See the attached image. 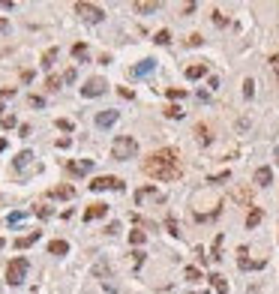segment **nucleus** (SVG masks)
<instances>
[{
    "instance_id": "obj_41",
    "label": "nucleus",
    "mask_w": 279,
    "mask_h": 294,
    "mask_svg": "<svg viewBox=\"0 0 279 294\" xmlns=\"http://www.w3.org/2000/svg\"><path fill=\"white\" fill-rule=\"evenodd\" d=\"M0 126H3V129H15V117H12V114L0 117Z\"/></svg>"
},
{
    "instance_id": "obj_4",
    "label": "nucleus",
    "mask_w": 279,
    "mask_h": 294,
    "mask_svg": "<svg viewBox=\"0 0 279 294\" xmlns=\"http://www.w3.org/2000/svg\"><path fill=\"white\" fill-rule=\"evenodd\" d=\"M27 270H30V262H27L24 255L12 258V262L6 264V282H9V285H21L24 276H27Z\"/></svg>"
},
{
    "instance_id": "obj_13",
    "label": "nucleus",
    "mask_w": 279,
    "mask_h": 294,
    "mask_svg": "<svg viewBox=\"0 0 279 294\" xmlns=\"http://www.w3.org/2000/svg\"><path fill=\"white\" fill-rule=\"evenodd\" d=\"M213 138H216V135H213V126H207V123H198V126H195V141H198L201 147H207Z\"/></svg>"
},
{
    "instance_id": "obj_52",
    "label": "nucleus",
    "mask_w": 279,
    "mask_h": 294,
    "mask_svg": "<svg viewBox=\"0 0 279 294\" xmlns=\"http://www.w3.org/2000/svg\"><path fill=\"white\" fill-rule=\"evenodd\" d=\"M204 294H210V291H204Z\"/></svg>"
},
{
    "instance_id": "obj_35",
    "label": "nucleus",
    "mask_w": 279,
    "mask_h": 294,
    "mask_svg": "<svg viewBox=\"0 0 279 294\" xmlns=\"http://www.w3.org/2000/svg\"><path fill=\"white\" fill-rule=\"evenodd\" d=\"M165 228L171 231L174 237H180V228H177V219H174V216H168V219H165Z\"/></svg>"
},
{
    "instance_id": "obj_40",
    "label": "nucleus",
    "mask_w": 279,
    "mask_h": 294,
    "mask_svg": "<svg viewBox=\"0 0 279 294\" xmlns=\"http://www.w3.org/2000/svg\"><path fill=\"white\" fill-rule=\"evenodd\" d=\"M141 264H144V252H141V249H135V252H132V267L138 270Z\"/></svg>"
},
{
    "instance_id": "obj_34",
    "label": "nucleus",
    "mask_w": 279,
    "mask_h": 294,
    "mask_svg": "<svg viewBox=\"0 0 279 294\" xmlns=\"http://www.w3.org/2000/svg\"><path fill=\"white\" fill-rule=\"evenodd\" d=\"M60 84H63V75H51V78L45 81V87H48V90H57Z\"/></svg>"
},
{
    "instance_id": "obj_26",
    "label": "nucleus",
    "mask_w": 279,
    "mask_h": 294,
    "mask_svg": "<svg viewBox=\"0 0 279 294\" xmlns=\"http://www.w3.org/2000/svg\"><path fill=\"white\" fill-rule=\"evenodd\" d=\"M144 240H147L144 231H129V243H132V246H144Z\"/></svg>"
},
{
    "instance_id": "obj_30",
    "label": "nucleus",
    "mask_w": 279,
    "mask_h": 294,
    "mask_svg": "<svg viewBox=\"0 0 279 294\" xmlns=\"http://www.w3.org/2000/svg\"><path fill=\"white\" fill-rule=\"evenodd\" d=\"M153 42H156V45H168V42H171V33H168V30H159V33L153 36Z\"/></svg>"
},
{
    "instance_id": "obj_19",
    "label": "nucleus",
    "mask_w": 279,
    "mask_h": 294,
    "mask_svg": "<svg viewBox=\"0 0 279 294\" xmlns=\"http://www.w3.org/2000/svg\"><path fill=\"white\" fill-rule=\"evenodd\" d=\"M207 75V63H192L189 69H186V78L189 81H195V78H204Z\"/></svg>"
},
{
    "instance_id": "obj_28",
    "label": "nucleus",
    "mask_w": 279,
    "mask_h": 294,
    "mask_svg": "<svg viewBox=\"0 0 279 294\" xmlns=\"http://www.w3.org/2000/svg\"><path fill=\"white\" fill-rule=\"evenodd\" d=\"M165 117L180 120V117H183V108H180V105H168V108H165Z\"/></svg>"
},
{
    "instance_id": "obj_42",
    "label": "nucleus",
    "mask_w": 279,
    "mask_h": 294,
    "mask_svg": "<svg viewBox=\"0 0 279 294\" xmlns=\"http://www.w3.org/2000/svg\"><path fill=\"white\" fill-rule=\"evenodd\" d=\"M228 177H231V171H222L216 177H207V183H222V180H228Z\"/></svg>"
},
{
    "instance_id": "obj_10",
    "label": "nucleus",
    "mask_w": 279,
    "mask_h": 294,
    "mask_svg": "<svg viewBox=\"0 0 279 294\" xmlns=\"http://www.w3.org/2000/svg\"><path fill=\"white\" fill-rule=\"evenodd\" d=\"M237 264H240V270H261V267H264V262H252V258H249L246 246L237 249Z\"/></svg>"
},
{
    "instance_id": "obj_32",
    "label": "nucleus",
    "mask_w": 279,
    "mask_h": 294,
    "mask_svg": "<svg viewBox=\"0 0 279 294\" xmlns=\"http://www.w3.org/2000/svg\"><path fill=\"white\" fill-rule=\"evenodd\" d=\"M183 273H186V279H189V282H198V279H201V270H198V267H186Z\"/></svg>"
},
{
    "instance_id": "obj_33",
    "label": "nucleus",
    "mask_w": 279,
    "mask_h": 294,
    "mask_svg": "<svg viewBox=\"0 0 279 294\" xmlns=\"http://www.w3.org/2000/svg\"><path fill=\"white\" fill-rule=\"evenodd\" d=\"M219 249H222V234L213 240V249H210V258H213V262H219V258H222V255H219Z\"/></svg>"
},
{
    "instance_id": "obj_5",
    "label": "nucleus",
    "mask_w": 279,
    "mask_h": 294,
    "mask_svg": "<svg viewBox=\"0 0 279 294\" xmlns=\"http://www.w3.org/2000/svg\"><path fill=\"white\" fill-rule=\"evenodd\" d=\"M75 12H78L81 21H87V24H99V21L105 18V12H102L99 6H93V3H75Z\"/></svg>"
},
{
    "instance_id": "obj_9",
    "label": "nucleus",
    "mask_w": 279,
    "mask_h": 294,
    "mask_svg": "<svg viewBox=\"0 0 279 294\" xmlns=\"http://www.w3.org/2000/svg\"><path fill=\"white\" fill-rule=\"evenodd\" d=\"M36 156H33L30 150H21L18 156H15V162H12V168L18 171V174H30L33 168H36V162H33Z\"/></svg>"
},
{
    "instance_id": "obj_20",
    "label": "nucleus",
    "mask_w": 279,
    "mask_h": 294,
    "mask_svg": "<svg viewBox=\"0 0 279 294\" xmlns=\"http://www.w3.org/2000/svg\"><path fill=\"white\" fill-rule=\"evenodd\" d=\"M132 9L138 12V15H150L159 9V3H150V0H141V3H132Z\"/></svg>"
},
{
    "instance_id": "obj_37",
    "label": "nucleus",
    "mask_w": 279,
    "mask_h": 294,
    "mask_svg": "<svg viewBox=\"0 0 279 294\" xmlns=\"http://www.w3.org/2000/svg\"><path fill=\"white\" fill-rule=\"evenodd\" d=\"M33 210H36V216H42V219H48V216H51V207H48V204H36Z\"/></svg>"
},
{
    "instance_id": "obj_31",
    "label": "nucleus",
    "mask_w": 279,
    "mask_h": 294,
    "mask_svg": "<svg viewBox=\"0 0 279 294\" xmlns=\"http://www.w3.org/2000/svg\"><path fill=\"white\" fill-rule=\"evenodd\" d=\"M24 216H27L24 210H15V213H9V216H6V222H9V225H18V222H21Z\"/></svg>"
},
{
    "instance_id": "obj_49",
    "label": "nucleus",
    "mask_w": 279,
    "mask_h": 294,
    "mask_svg": "<svg viewBox=\"0 0 279 294\" xmlns=\"http://www.w3.org/2000/svg\"><path fill=\"white\" fill-rule=\"evenodd\" d=\"M120 96H123V99H132V96H135V93H132L129 87H120Z\"/></svg>"
},
{
    "instance_id": "obj_51",
    "label": "nucleus",
    "mask_w": 279,
    "mask_h": 294,
    "mask_svg": "<svg viewBox=\"0 0 279 294\" xmlns=\"http://www.w3.org/2000/svg\"><path fill=\"white\" fill-rule=\"evenodd\" d=\"M0 111H3V105H0Z\"/></svg>"
},
{
    "instance_id": "obj_50",
    "label": "nucleus",
    "mask_w": 279,
    "mask_h": 294,
    "mask_svg": "<svg viewBox=\"0 0 279 294\" xmlns=\"http://www.w3.org/2000/svg\"><path fill=\"white\" fill-rule=\"evenodd\" d=\"M3 147H6V141H3V138H0V150H3Z\"/></svg>"
},
{
    "instance_id": "obj_11",
    "label": "nucleus",
    "mask_w": 279,
    "mask_h": 294,
    "mask_svg": "<svg viewBox=\"0 0 279 294\" xmlns=\"http://www.w3.org/2000/svg\"><path fill=\"white\" fill-rule=\"evenodd\" d=\"M90 168H93V159H69V162H66V171H69V174H75V177L87 174Z\"/></svg>"
},
{
    "instance_id": "obj_23",
    "label": "nucleus",
    "mask_w": 279,
    "mask_h": 294,
    "mask_svg": "<svg viewBox=\"0 0 279 294\" xmlns=\"http://www.w3.org/2000/svg\"><path fill=\"white\" fill-rule=\"evenodd\" d=\"M54 60H57V48H48V51H45V54H42V69H51V66H54Z\"/></svg>"
},
{
    "instance_id": "obj_16",
    "label": "nucleus",
    "mask_w": 279,
    "mask_h": 294,
    "mask_svg": "<svg viewBox=\"0 0 279 294\" xmlns=\"http://www.w3.org/2000/svg\"><path fill=\"white\" fill-rule=\"evenodd\" d=\"M255 183H258V186H270V183H273V171H270L267 165L255 168Z\"/></svg>"
},
{
    "instance_id": "obj_3",
    "label": "nucleus",
    "mask_w": 279,
    "mask_h": 294,
    "mask_svg": "<svg viewBox=\"0 0 279 294\" xmlns=\"http://www.w3.org/2000/svg\"><path fill=\"white\" fill-rule=\"evenodd\" d=\"M138 153V141L132 138V135H117L114 141H111V156L117 159V162H126V159H132Z\"/></svg>"
},
{
    "instance_id": "obj_46",
    "label": "nucleus",
    "mask_w": 279,
    "mask_h": 294,
    "mask_svg": "<svg viewBox=\"0 0 279 294\" xmlns=\"http://www.w3.org/2000/svg\"><path fill=\"white\" fill-rule=\"evenodd\" d=\"M9 33V18H0V36H6Z\"/></svg>"
},
{
    "instance_id": "obj_36",
    "label": "nucleus",
    "mask_w": 279,
    "mask_h": 294,
    "mask_svg": "<svg viewBox=\"0 0 279 294\" xmlns=\"http://www.w3.org/2000/svg\"><path fill=\"white\" fill-rule=\"evenodd\" d=\"M201 42H204V36H201V33H192V36L186 39V45H189V48H198Z\"/></svg>"
},
{
    "instance_id": "obj_1",
    "label": "nucleus",
    "mask_w": 279,
    "mask_h": 294,
    "mask_svg": "<svg viewBox=\"0 0 279 294\" xmlns=\"http://www.w3.org/2000/svg\"><path fill=\"white\" fill-rule=\"evenodd\" d=\"M144 174L153 177V180H180L183 177V159H180V153L174 147L153 150L144 159Z\"/></svg>"
},
{
    "instance_id": "obj_38",
    "label": "nucleus",
    "mask_w": 279,
    "mask_h": 294,
    "mask_svg": "<svg viewBox=\"0 0 279 294\" xmlns=\"http://www.w3.org/2000/svg\"><path fill=\"white\" fill-rule=\"evenodd\" d=\"M165 93H168V99H183V96H186V90H183V87H168Z\"/></svg>"
},
{
    "instance_id": "obj_45",
    "label": "nucleus",
    "mask_w": 279,
    "mask_h": 294,
    "mask_svg": "<svg viewBox=\"0 0 279 294\" xmlns=\"http://www.w3.org/2000/svg\"><path fill=\"white\" fill-rule=\"evenodd\" d=\"M15 96V87H0V99H9Z\"/></svg>"
},
{
    "instance_id": "obj_2",
    "label": "nucleus",
    "mask_w": 279,
    "mask_h": 294,
    "mask_svg": "<svg viewBox=\"0 0 279 294\" xmlns=\"http://www.w3.org/2000/svg\"><path fill=\"white\" fill-rule=\"evenodd\" d=\"M189 207H192V216H195L198 222H204V219H213V216L219 213L222 198H219L216 189L201 186V189H195V195H192V201H189Z\"/></svg>"
},
{
    "instance_id": "obj_21",
    "label": "nucleus",
    "mask_w": 279,
    "mask_h": 294,
    "mask_svg": "<svg viewBox=\"0 0 279 294\" xmlns=\"http://www.w3.org/2000/svg\"><path fill=\"white\" fill-rule=\"evenodd\" d=\"M207 279H210V285H213V288H216L219 294H225V291H228V282H225V276H222V273H210Z\"/></svg>"
},
{
    "instance_id": "obj_24",
    "label": "nucleus",
    "mask_w": 279,
    "mask_h": 294,
    "mask_svg": "<svg viewBox=\"0 0 279 294\" xmlns=\"http://www.w3.org/2000/svg\"><path fill=\"white\" fill-rule=\"evenodd\" d=\"M261 219H264V213H261L258 207H255V210H249V216H246V225H249V228H255V225H258Z\"/></svg>"
},
{
    "instance_id": "obj_18",
    "label": "nucleus",
    "mask_w": 279,
    "mask_h": 294,
    "mask_svg": "<svg viewBox=\"0 0 279 294\" xmlns=\"http://www.w3.org/2000/svg\"><path fill=\"white\" fill-rule=\"evenodd\" d=\"M51 198H63V201H69V198H75V189L69 186V183H63V186H54L51 192H48Z\"/></svg>"
},
{
    "instance_id": "obj_43",
    "label": "nucleus",
    "mask_w": 279,
    "mask_h": 294,
    "mask_svg": "<svg viewBox=\"0 0 279 294\" xmlns=\"http://www.w3.org/2000/svg\"><path fill=\"white\" fill-rule=\"evenodd\" d=\"M213 21H216L219 27H225V24H228V18H225V15H222L219 9H213Z\"/></svg>"
},
{
    "instance_id": "obj_15",
    "label": "nucleus",
    "mask_w": 279,
    "mask_h": 294,
    "mask_svg": "<svg viewBox=\"0 0 279 294\" xmlns=\"http://www.w3.org/2000/svg\"><path fill=\"white\" fill-rule=\"evenodd\" d=\"M108 213V204H90L87 210H84V222H93V219H102Z\"/></svg>"
},
{
    "instance_id": "obj_17",
    "label": "nucleus",
    "mask_w": 279,
    "mask_h": 294,
    "mask_svg": "<svg viewBox=\"0 0 279 294\" xmlns=\"http://www.w3.org/2000/svg\"><path fill=\"white\" fill-rule=\"evenodd\" d=\"M39 237H42V231H30V234L18 237V240H15V249H27V246H33V243H36Z\"/></svg>"
},
{
    "instance_id": "obj_39",
    "label": "nucleus",
    "mask_w": 279,
    "mask_h": 294,
    "mask_svg": "<svg viewBox=\"0 0 279 294\" xmlns=\"http://www.w3.org/2000/svg\"><path fill=\"white\" fill-rule=\"evenodd\" d=\"M252 93H255V81H252V78H246V81H243V96L252 99Z\"/></svg>"
},
{
    "instance_id": "obj_6",
    "label": "nucleus",
    "mask_w": 279,
    "mask_h": 294,
    "mask_svg": "<svg viewBox=\"0 0 279 294\" xmlns=\"http://www.w3.org/2000/svg\"><path fill=\"white\" fill-rule=\"evenodd\" d=\"M90 189H93V192H105V189H117V192H123V180H120V177H111V174H102V177L90 180Z\"/></svg>"
},
{
    "instance_id": "obj_27",
    "label": "nucleus",
    "mask_w": 279,
    "mask_h": 294,
    "mask_svg": "<svg viewBox=\"0 0 279 294\" xmlns=\"http://www.w3.org/2000/svg\"><path fill=\"white\" fill-rule=\"evenodd\" d=\"M72 57H75V60H84V57H87V45H84V42L72 45Z\"/></svg>"
},
{
    "instance_id": "obj_7",
    "label": "nucleus",
    "mask_w": 279,
    "mask_h": 294,
    "mask_svg": "<svg viewBox=\"0 0 279 294\" xmlns=\"http://www.w3.org/2000/svg\"><path fill=\"white\" fill-rule=\"evenodd\" d=\"M105 90H108V81L96 75V78H87V81H84V87H81V96H84V99H96V96H102Z\"/></svg>"
},
{
    "instance_id": "obj_25",
    "label": "nucleus",
    "mask_w": 279,
    "mask_h": 294,
    "mask_svg": "<svg viewBox=\"0 0 279 294\" xmlns=\"http://www.w3.org/2000/svg\"><path fill=\"white\" fill-rule=\"evenodd\" d=\"M108 273H111V267H108V264H105V262H96V264H93V276H99V279H105Z\"/></svg>"
},
{
    "instance_id": "obj_44",
    "label": "nucleus",
    "mask_w": 279,
    "mask_h": 294,
    "mask_svg": "<svg viewBox=\"0 0 279 294\" xmlns=\"http://www.w3.org/2000/svg\"><path fill=\"white\" fill-rule=\"evenodd\" d=\"M57 129H63V132H72V120H57Z\"/></svg>"
},
{
    "instance_id": "obj_8",
    "label": "nucleus",
    "mask_w": 279,
    "mask_h": 294,
    "mask_svg": "<svg viewBox=\"0 0 279 294\" xmlns=\"http://www.w3.org/2000/svg\"><path fill=\"white\" fill-rule=\"evenodd\" d=\"M147 201H153V204H162L165 195L153 189V186H141V189H135V204H147Z\"/></svg>"
},
{
    "instance_id": "obj_48",
    "label": "nucleus",
    "mask_w": 279,
    "mask_h": 294,
    "mask_svg": "<svg viewBox=\"0 0 279 294\" xmlns=\"http://www.w3.org/2000/svg\"><path fill=\"white\" fill-rule=\"evenodd\" d=\"M270 66H273V72H276V78H279V54H273V57H270Z\"/></svg>"
},
{
    "instance_id": "obj_47",
    "label": "nucleus",
    "mask_w": 279,
    "mask_h": 294,
    "mask_svg": "<svg viewBox=\"0 0 279 294\" xmlns=\"http://www.w3.org/2000/svg\"><path fill=\"white\" fill-rule=\"evenodd\" d=\"M30 105H33V108H42V105H45V99H42V96H30Z\"/></svg>"
},
{
    "instance_id": "obj_12",
    "label": "nucleus",
    "mask_w": 279,
    "mask_h": 294,
    "mask_svg": "<svg viewBox=\"0 0 279 294\" xmlns=\"http://www.w3.org/2000/svg\"><path fill=\"white\" fill-rule=\"evenodd\" d=\"M117 117H120V114H117L114 108H105V111H99V114H96V126H99V129H108V126H114V123H117Z\"/></svg>"
},
{
    "instance_id": "obj_22",
    "label": "nucleus",
    "mask_w": 279,
    "mask_h": 294,
    "mask_svg": "<svg viewBox=\"0 0 279 294\" xmlns=\"http://www.w3.org/2000/svg\"><path fill=\"white\" fill-rule=\"evenodd\" d=\"M48 252H51V255H66V252H69V243H66V240H51V243H48Z\"/></svg>"
},
{
    "instance_id": "obj_14",
    "label": "nucleus",
    "mask_w": 279,
    "mask_h": 294,
    "mask_svg": "<svg viewBox=\"0 0 279 294\" xmlns=\"http://www.w3.org/2000/svg\"><path fill=\"white\" fill-rule=\"evenodd\" d=\"M153 69H156V60H150V57H147V60H141V63L132 66V69H129V75H132V78H144V75H150Z\"/></svg>"
},
{
    "instance_id": "obj_29",
    "label": "nucleus",
    "mask_w": 279,
    "mask_h": 294,
    "mask_svg": "<svg viewBox=\"0 0 279 294\" xmlns=\"http://www.w3.org/2000/svg\"><path fill=\"white\" fill-rule=\"evenodd\" d=\"M234 201H240V204H249V186H240V189L234 192Z\"/></svg>"
}]
</instances>
